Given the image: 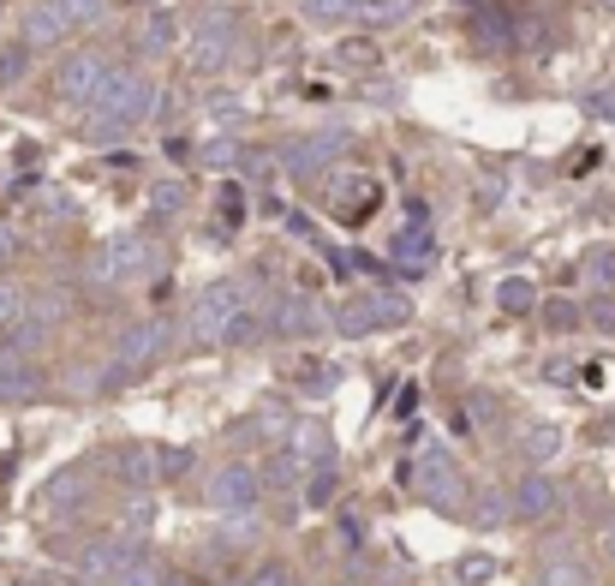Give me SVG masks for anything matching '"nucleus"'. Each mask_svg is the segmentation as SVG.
Segmentation results:
<instances>
[{"instance_id": "1", "label": "nucleus", "mask_w": 615, "mask_h": 586, "mask_svg": "<svg viewBox=\"0 0 615 586\" xmlns=\"http://www.w3.org/2000/svg\"><path fill=\"white\" fill-rule=\"evenodd\" d=\"M150 102H156V91L138 79V72H114L108 91L91 102V114H96V121H91V138L102 144V138H120V132H131L144 114H150Z\"/></svg>"}, {"instance_id": "2", "label": "nucleus", "mask_w": 615, "mask_h": 586, "mask_svg": "<svg viewBox=\"0 0 615 586\" xmlns=\"http://www.w3.org/2000/svg\"><path fill=\"white\" fill-rule=\"evenodd\" d=\"M252 317V305H245V287L240 282H215L198 293L192 305V335L198 342H233V329Z\"/></svg>"}, {"instance_id": "3", "label": "nucleus", "mask_w": 615, "mask_h": 586, "mask_svg": "<svg viewBox=\"0 0 615 586\" xmlns=\"http://www.w3.org/2000/svg\"><path fill=\"white\" fill-rule=\"evenodd\" d=\"M227 49H233V19L227 12H210V19H198L192 36H185V66L192 72H222Z\"/></svg>"}, {"instance_id": "4", "label": "nucleus", "mask_w": 615, "mask_h": 586, "mask_svg": "<svg viewBox=\"0 0 615 586\" xmlns=\"http://www.w3.org/2000/svg\"><path fill=\"white\" fill-rule=\"evenodd\" d=\"M108 79H114V66L102 61V54H72V61L61 66V79H54V91H61V102H91L108 91Z\"/></svg>"}, {"instance_id": "5", "label": "nucleus", "mask_w": 615, "mask_h": 586, "mask_svg": "<svg viewBox=\"0 0 615 586\" xmlns=\"http://www.w3.org/2000/svg\"><path fill=\"white\" fill-rule=\"evenodd\" d=\"M406 324V300L401 293H364V300H353L341 312V329L347 335H364V329H394Z\"/></svg>"}, {"instance_id": "6", "label": "nucleus", "mask_w": 615, "mask_h": 586, "mask_svg": "<svg viewBox=\"0 0 615 586\" xmlns=\"http://www.w3.org/2000/svg\"><path fill=\"white\" fill-rule=\"evenodd\" d=\"M150 240H114L96 258V282H138V275H150Z\"/></svg>"}, {"instance_id": "7", "label": "nucleus", "mask_w": 615, "mask_h": 586, "mask_svg": "<svg viewBox=\"0 0 615 586\" xmlns=\"http://www.w3.org/2000/svg\"><path fill=\"white\" fill-rule=\"evenodd\" d=\"M66 31H72L66 0H36V7L24 12V49H49V42H61Z\"/></svg>"}, {"instance_id": "8", "label": "nucleus", "mask_w": 615, "mask_h": 586, "mask_svg": "<svg viewBox=\"0 0 615 586\" xmlns=\"http://www.w3.org/2000/svg\"><path fill=\"white\" fill-rule=\"evenodd\" d=\"M252 503H257V479L245 473V467L215 473V509H252Z\"/></svg>"}, {"instance_id": "9", "label": "nucleus", "mask_w": 615, "mask_h": 586, "mask_svg": "<svg viewBox=\"0 0 615 586\" xmlns=\"http://www.w3.org/2000/svg\"><path fill=\"white\" fill-rule=\"evenodd\" d=\"M162 342H168V329H162V324H144V329H131V335H126V347H120V365H144V359H150Z\"/></svg>"}, {"instance_id": "10", "label": "nucleus", "mask_w": 615, "mask_h": 586, "mask_svg": "<svg viewBox=\"0 0 615 586\" xmlns=\"http://www.w3.org/2000/svg\"><path fill=\"white\" fill-rule=\"evenodd\" d=\"M550 503H555V485H550V479H526V485L515 491V515H526V521L544 515Z\"/></svg>"}, {"instance_id": "11", "label": "nucleus", "mask_w": 615, "mask_h": 586, "mask_svg": "<svg viewBox=\"0 0 615 586\" xmlns=\"http://www.w3.org/2000/svg\"><path fill=\"white\" fill-rule=\"evenodd\" d=\"M394 258H401V270H424L431 240H424V233H401V240H394Z\"/></svg>"}, {"instance_id": "12", "label": "nucleus", "mask_w": 615, "mask_h": 586, "mask_svg": "<svg viewBox=\"0 0 615 586\" xmlns=\"http://www.w3.org/2000/svg\"><path fill=\"white\" fill-rule=\"evenodd\" d=\"M335 61H341V66H377V42L371 36H353V42L335 49Z\"/></svg>"}, {"instance_id": "13", "label": "nucleus", "mask_w": 615, "mask_h": 586, "mask_svg": "<svg viewBox=\"0 0 615 586\" xmlns=\"http://www.w3.org/2000/svg\"><path fill=\"white\" fill-rule=\"evenodd\" d=\"M544 586H585V568L580 563H550L544 568Z\"/></svg>"}, {"instance_id": "14", "label": "nucleus", "mask_w": 615, "mask_h": 586, "mask_svg": "<svg viewBox=\"0 0 615 586\" xmlns=\"http://www.w3.org/2000/svg\"><path fill=\"white\" fill-rule=\"evenodd\" d=\"M353 7H359V0H305V12H311V19H347Z\"/></svg>"}, {"instance_id": "15", "label": "nucleus", "mask_w": 615, "mask_h": 586, "mask_svg": "<svg viewBox=\"0 0 615 586\" xmlns=\"http://www.w3.org/2000/svg\"><path fill=\"white\" fill-rule=\"evenodd\" d=\"M532 300H538L532 282H502V305H508V312H526Z\"/></svg>"}, {"instance_id": "16", "label": "nucleus", "mask_w": 615, "mask_h": 586, "mask_svg": "<svg viewBox=\"0 0 615 586\" xmlns=\"http://www.w3.org/2000/svg\"><path fill=\"white\" fill-rule=\"evenodd\" d=\"M406 7H413V0H371V7H364V19H371V24H383V19H401Z\"/></svg>"}, {"instance_id": "17", "label": "nucleus", "mask_w": 615, "mask_h": 586, "mask_svg": "<svg viewBox=\"0 0 615 586\" xmlns=\"http://www.w3.org/2000/svg\"><path fill=\"white\" fill-rule=\"evenodd\" d=\"M222 222H227V228H240V222H245V198H240V186H227V192H222Z\"/></svg>"}, {"instance_id": "18", "label": "nucleus", "mask_w": 615, "mask_h": 586, "mask_svg": "<svg viewBox=\"0 0 615 586\" xmlns=\"http://www.w3.org/2000/svg\"><path fill=\"white\" fill-rule=\"evenodd\" d=\"M24 79V49H7L0 54V84H19Z\"/></svg>"}, {"instance_id": "19", "label": "nucleus", "mask_w": 615, "mask_h": 586, "mask_svg": "<svg viewBox=\"0 0 615 586\" xmlns=\"http://www.w3.org/2000/svg\"><path fill=\"white\" fill-rule=\"evenodd\" d=\"M19 312H24V293L0 282V324H12V317H19Z\"/></svg>"}, {"instance_id": "20", "label": "nucleus", "mask_w": 615, "mask_h": 586, "mask_svg": "<svg viewBox=\"0 0 615 586\" xmlns=\"http://www.w3.org/2000/svg\"><path fill=\"white\" fill-rule=\"evenodd\" d=\"M585 275H592V282H615V252H592Z\"/></svg>"}, {"instance_id": "21", "label": "nucleus", "mask_w": 615, "mask_h": 586, "mask_svg": "<svg viewBox=\"0 0 615 586\" xmlns=\"http://www.w3.org/2000/svg\"><path fill=\"white\" fill-rule=\"evenodd\" d=\"M66 12H72V24H91L102 19V0H66Z\"/></svg>"}, {"instance_id": "22", "label": "nucleus", "mask_w": 615, "mask_h": 586, "mask_svg": "<svg viewBox=\"0 0 615 586\" xmlns=\"http://www.w3.org/2000/svg\"><path fill=\"white\" fill-rule=\"evenodd\" d=\"M156 580H162V575H156L150 563H138V568H126V575H120V586H156Z\"/></svg>"}, {"instance_id": "23", "label": "nucleus", "mask_w": 615, "mask_h": 586, "mask_svg": "<svg viewBox=\"0 0 615 586\" xmlns=\"http://www.w3.org/2000/svg\"><path fill=\"white\" fill-rule=\"evenodd\" d=\"M173 31H168V19H150V31H144V49H162Z\"/></svg>"}, {"instance_id": "24", "label": "nucleus", "mask_w": 615, "mask_h": 586, "mask_svg": "<svg viewBox=\"0 0 615 586\" xmlns=\"http://www.w3.org/2000/svg\"><path fill=\"white\" fill-rule=\"evenodd\" d=\"M173 203H180V186L162 180V186H156V210H173Z\"/></svg>"}, {"instance_id": "25", "label": "nucleus", "mask_w": 615, "mask_h": 586, "mask_svg": "<svg viewBox=\"0 0 615 586\" xmlns=\"http://www.w3.org/2000/svg\"><path fill=\"white\" fill-rule=\"evenodd\" d=\"M252 586H287V568H275V563H269V568H257V580H252Z\"/></svg>"}, {"instance_id": "26", "label": "nucleus", "mask_w": 615, "mask_h": 586, "mask_svg": "<svg viewBox=\"0 0 615 586\" xmlns=\"http://www.w3.org/2000/svg\"><path fill=\"white\" fill-rule=\"evenodd\" d=\"M490 575V563H485V556H473V563H460V580H485Z\"/></svg>"}, {"instance_id": "27", "label": "nucleus", "mask_w": 615, "mask_h": 586, "mask_svg": "<svg viewBox=\"0 0 615 586\" xmlns=\"http://www.w3.org/2000/svg\"><path fill=\"white\" fill-rule=\"evenodd\" d=\"M12 252H19V233H12V228H7V222H0V263H7V258H12Z\"/></svg>"}, {"instance_id": "28", "label": "nucleus", "mask_w": 615, "mask_h": 586, "mask_svg": "<svg viewBox=\"0 0 615 586\" xmlns=\"http://www.w3.org/2000/svg\"><path fill=\"white\" fill-rule=\"evenodd\" d=\"M555 449V431H532V456H550Z\"/></svg>"}, {"instance_id": "29", "label": "nucleus", "mask_w": 615, "mask_h": 586, "mask_svg": "<svg viewBox=\"0 0 615 586\" xmlns=\"http://www.w3.org/2000/svg\"><path fill=\"white\" fill-rule=\"evenodd\" d=\"M597 114H615V91H604V96H597Z\"/></svg>"}, {"instance_id": "30", "label": "nucleus", "mask_w": 615, "mask_h": 586, "mask_svg": "<svg viewBox=\"0 0 615 586\" xmlns=\"http://www.w3.org/2000/svg\"><path fill=\"white\" fill-rule=\"evenodd\" d=\"M604 551H609V556H615V526H609V533H604Z\"/></svg>"}]
</instances>
